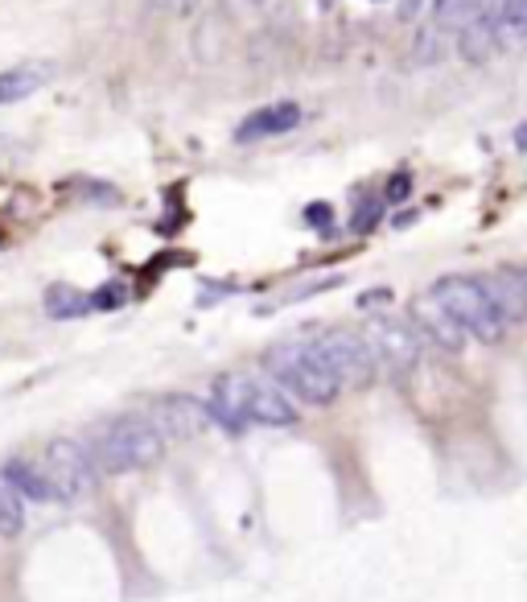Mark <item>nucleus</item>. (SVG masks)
Returning a JSON list of instances; mask_svg holds the SVG:
<instances>
[{"mask_svg":"<svg viewBox=\"0 0 527 602\" xmlns=\"http://www.w3.org/2000/svg\"><path fill=\"white\" fill-rule=\"evenodd\" d=\"M128 290L124 285H103V290L91 293V310H120Z\"/></svg>","mask_w":527,"mask_h":602,"instance_id":"obj_17","label":"nucleus"},{"mask_svg":"<svg viewBox=\"0 0 527 602\" xmlns=\"http://www.w3.org/2000/svg\"><path fill=\"white\" fill-rule=\"evenodd\" d=\"M149 4H153V9H169V0H149Z\"/></svg>","mask_w":527,"mask_h":602,"instance_id":"obj_24","label":"nucleus"},{"mask_svg":"<svg viewBox=\"0 0 527 602\" xmlns=\"http://www.w3.org/2000/svg\"><path fill=\"white\" fill-rule=\"evenodd\" d=\"M412 331L425 334L428 343H437L441 351H462L470 338V334L453 322V313H449L433 293H425V297L412 302Z\"/></svg>","mask_w":527,"mask_h":602,"instance_id":"obj_8","label":"nucleus"},{"mask_svg":"<svg viewBox=\"0 0 527 602\" xmlns=\"http://www.w3.org/2000/svg\"><path fill=\"white\" fill-rule=\"evenodd\" d=\"M165 446L169 441L149 425V417H116L95 430L87 454L103 475H128V471H144L162 462Z\"/></svg>","mask_w":527,"mask_h":602,"instance_id":"obj_1","label":"nucleus"},{"mask_svg":"<svg viewBox=\"0 0 527 602\" xmlns=\"http://www.w3.org/2000/svg\"><path fill=\"white\" fill-rule=\"evenodd\" d=\"M41 475L50 483L54 499H62V503H82V499H91L95 483H100V466L91 462L87 446L70 441V437H54L46 446V458H41Z\"/></svg>","mask_w":527,"mask_h":602,"instance_id":"obj_4","label":"nucleus"},{"mask_svg":"<svg viewBox=\"0 0 527 602\" xmlns=\"http://www.w3.org/2000/svg\"><path fill=\"white\" fill-rule=\"evenodd\" d=\"M494 46H499L494 13H478V17L462 29V59H466V63H483V59H490Z\"/></svg>","mask_w":527,"mask_h":602,"instance_id":"obj_12","label":"nucleus"},{"mask_svg":"<svg viewBox=\"0 0 527 602\" xmlns=\"http://www.w3.org/2000/svg\"><path fill=\"white\" fill-rule=\"evenodd\" d=\"M421 4H425V0H400V17H416V13H421Z\"/></svg>","mask_w":527,"mask_h":602,"instance_id":"obj_21","label":"nucleus"},{"mask_svg":"<svg viewBox=\"0 0 527 602\" xmlns=\"http://www.w3.org/2000/svg\"><path fill=\"white\" fill-rule=\"evenodd\" d=\"M198 0H169V9H178V13H190Z\"/></svg>","mask_w":527,"mask_h":602,"instance_id":"obj_22","label":"nucleus"},{"mask_svg":"<svg viewBox=\"0 0 527 602\" xmlns=\"http://www.w3.org/2000/svg\"><path fill=\"white\" fill-rule=\"evenodd\" d=\"M515 141H519V149H527V125H519V132H515Z\"/></svg>","mask_w":527,"mask_h":602,"instance_id":"obj_23","label":"nucleus"},{"mask_svg":"<svg viewBox=\"0 0 527 602\" xmlns=\"http://www.w3.org/2000/svg\"><path fill=\"white\" fill-rule=\"evenodd\" d=\"M367 347L375 355V363H384L391 372H412L421 363V334L412 331V322L400 318H375L363 331Z\"/></svg>","mask_w":527,"mask_h":602,"instance_id":"obj_6","label":"nucleus"},{"mask_svg":"<svg viewBox=\"0 0 527 602\" xmlns=\"http://www.w3.org/2000/svg\"><path fill=\"white\" fill-rule=\"evenodd\" d=\"M297 125H301V107L293 104V100H281V104L247 112L244 120H240V128H235V141L240 145H256L264 137H284V132H293Z\"/></svg>","mask_w":527,"mask_h":602,"instance_id":"obj_9","label":"nucleus"},{"mask_svg":"<svg viewBox=\"0 0 527 602\" xmlns=\"http://www.w3.org/2000/svg\"><path fill=\"white\" fill-rule=\"evenodd\" d=\"M149 425H153L165 441H190V437H198L210 430V413H206L203 400H194V396H185V393H173L149 405Z\"/></svg>","mask_w":527,"mask_h":602,"instance_id":"obj_7","label":"nucleus"},{"mask_svg":"<svg viewBox=\"0 0 527 602\" xmlns=\"http://www.w3.org/2000/svg\"><path fill=\"white\" fill-rule=\"evenodd\" d=\"M305 223L318 228L322 235H330V228H334V210L325 207V203H309V207H305Z\"/></svg>","mask_w":527,"mask_h":602,"instance_id":"obj_18","label":"nucleus"},{"mask_svg":"<svg viewBox=\"0 0 527 602\" xmlns=\"http://www.w3.org/2000/svg\"><path fill=\"white\" fill-rule=\"evenodd\" d=\"M54 79V66L50 63H21L0 71V104H17V100H29L34 91Z\"/></svg>","mask_w":527,"mask_h":602,"instance_id":"obj_10","label":"nucleus"},{"mask_svg":"<svg viewBox=\"0 0 527 602\" xmlns=\"http://www.w3.org/2000/svg\"><path fill=\"white\" fill-rule=\"evenodd\" d=\"M309 343V351L322 359L325 368L334 372V380L343 384V388H367L375 372H380V363H375V355L367 347L363 334H350V331H322L313 334V338H305Z\"/></svg>","mask_w":527,"mask_h":602,"instance_id":"obj_5","label":"nucleus"},{"mask_svg":"<svg viewBox=\"0 0 527 602\" xmlns=\"http://www.w3.org/2000/svg\"><path fill=\"white\" fill-rule=\"evenodd\" d=\"M25 528V508H21V496L0 478V537H21Z\"/></svg>","mask_w":527,"mask_h":602,"instance_id":"obj_14","label":"nucleus"},{"mask_svg":"<svg viewBox=\"0 0 527 602\" xmlns=\"http://www.w3.org/2000/svg\"><path fill=\"white\" fill-rule=\"evenodd\" d=\"M412 194V174H391V182L384 190V203H404Z\"/></svg>","mask_w":527,"mask_h":602,"instance_id":"obj_19","label":"nucleus"},{"mask_svg":"<svg viewBox=\"0 0 527 602\" xmlns=\"http://www.w3.org/2000/svg\"><path fill=\"white\" fill-rule=\"evenodd\" d=\"M428 293L453 313V322H458L470 338H478V343H499V338L507 334V322H503V313L494 310V302H490L483 277L449 272V277H441Z\"/></svg>","mask_w":527,"mask_h":602,"instance_id":"obj_3","label":"nucleus"},{"mask_svg":"<svg viewBox=\"0 0 527 602\" xmlns=\"http://www.w3.org/2000/svg\"><path fill=\"white\" fill-rule=\"evenodd\" d=\"M380 215H384V203L380 198H367L363 207L355 210V219H350V231H371L380 223Z\"/></svg>","mask_w":527,"mask_h":602,"instance_id":"obj_16","label":"nucleus"},{"mask_svg":"<svg viewBox=\"0 0 527 602\" xmlns=\"http://www.w3.org/2000/svg\"><path fill=\"white\" fill-rule=\"evenodd\" d=\"M478 0H437V17L449 22V17H458V13H470Z\"/></svg>","mask_w":527,"mask_h":602,"instance_id":"obj_20","label":"nucleus"},{"mask_svg":"<svg viewBox=\"0 0 527 602\" xmlns=\"http://www.w3.org/2000/svg\"><path fill=\"white\" fill-rule=\"evenodd\" d=\"M494 25H499V42L527 34V0H503V9L494 13Z\"/></svg>","mask_w":527,"mask_h":602,"instance_id":"obj_15","label":"nucleus"},{"mask_svg":"<svg viewBox=\"0 0 527 602\" xmlns=\"http://www.w3.org/2000/svg\"><path fill=\"white\" fill-rule=\"evenodd\" d=\"M0 478H4V483H9L21 499L54 503V491H50V483H46V475H41V466L25 462V458H9V462H4V471H0Z\"/></svg>","mask_w":527,"mask_h":602,"instance_id":"obj_11","label":"nucleus"},{"mask_svg":"<svg viewBox=\"0 0 527 602\" xmlns=\"http://www.w3.org/2000/svg\"><path fill=\"white\" fill-rule=\"evenodd\" d=\"M46 313L50 318H82L91 313V293L75 290V285H50L46 290Z\"/></svg>","mask_w":527,"mask_h":602,"instance_id":"obj_13","label":"nucleus"},{"mask_svg":"<svg viewBox=\"0 0 527 602\" xmlns=\"http://www.w3.org/2000/svg\"><path fill=\"white\" fill-rule=\"evenodd\" d=\"M264 368L277 380V388L288 396H297L305 405H334L343 396V384L334 380V372L325 368L318 355L309 351V343H277L264 351Z\"/></svg>","mask_w":527,"mask_h":602,"instance_id":"obj_2","label":"nucleus"}]
</instances>
